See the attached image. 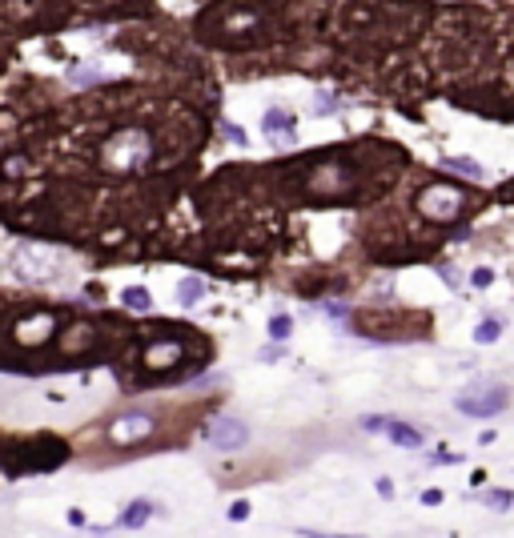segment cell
Masks as SVG:
<instances>
[{
    "mask_svg": "<svg viewBox=\"0 0 514 538\" xmlns=\"http://www.w3.org/2000/svg\"><path fill=\"white\" fill-rule=\"evenodd\" d=\"M209 442H214L217 450H241L250 442V426L238 422V418H217L209 426Z\"/></svg>",
    "mask_w": 514,
    "mask_h": 538,
    "instance_id": "obj_4",
    "label": "cell"
},
{
    "mask_svg": "<svg viewBox=\"0 0 514 538\" xmlns=\"http://www.w3.org/2000/svg\"><path fill=\"white\" fill-rule=\"evenodd\" d=\"M153 418L149 414H125V418H117V426H113V442H137V438H145V434H153Z\"/></svg>",
    "mask_w": 514,
    "mask_h": 538,
    "instance_id": "obj_6",
    "label": "cell"
},
{
    "mask_svg": "<svg viewBox=\"0 0 514 538\" xmlns=\"http://www.w3.org/2000/svg\"><path fill=\"white\" fill-rule=\"evenodd\" d=\"M226 133H229V141H233V145H245V141H250L241 125H226Z\"/></svg>",
    "mask_w": 514,
    "mask_h": 538,
    "instance_id": "obj_20",
    "label": "cell"
},
{
    "mask_svg": "<svg viewBox=\"0 0 514 538\" xmlns=\"http://www.w3.org/2000/svg\"><path fill=\"white\" fill-rule=\"evenodd\" d=\"M386 426H390V418H366V422H362V430L378 434V430H386Z\"/></svg>",
    "mask_w": 514,
    "mask_h": 538,
    "instance_id": "obj_19",
    "label": "cell"
},
{
    "mask_svg": "<svg viewBox=\"0 0 514 538\" xmlns=\"http://www.w3.org/2000/svg\"><path fill=\"white\" fill-rule=\"evenodd\" d=\"M153 514V502H133V506H129L125 514H121V526H133V530H137V526H145V518H149Z\"/></svg>",
    "mask_w": 514,
    "mask_h": 538,
    "instance_id": "obj_13",
    "label": "cell"
},
{
    "mask_svg": "<svg viewBox=\"0 0 514 538\" xmlns=\"http://www.w3.org/2000/svg\"><path fill=\"white\" fill-rule=\"evenodd\" d=\"M442 165H446L450 173H462V177H470V181H482V165L470 161V157H446Z\"/></svg>",
    "mask_w": 514,
    "mask_h": 538,
    "instance_id": "obj_9",
    "label": "cell"
},
{
    "mask_svg": "<svg viewBox=\"0 0 514 538\" xmlns=\"http://www.w3.org/2000/svg\"><path fill=\"white\" fill-rule=\"evenodd\" d=\"M418 209L426 213L430 221H454L466 209V193L458 185H430L418 193Z\"/></svg>",
    "mask_w": 514,
    "mask_h": 538,
    "instance_id": "obj_2",
    "label": "cell"
},
{
    "mask_svg": "<svg viewBox=\"0 0 514 538\" xmlns=\"http://www.w3.org/2000/svg\"><path fill=\"white\" fill-rule=\"evenodd\" d=\"M506 390L502 386H486V390H466V394H458V410L470 414V418H490V414H498L502 406H506Z\"/></svg>",
    "mask_w": 514,
    "mask_h": 538,
    "instance_id": "obj_3",
    "label": "cell"
},
{
    "mask_svg": "<svg viewBox=\"0 0 514 538\" xmlns=\"http://www.w3.org/2000/svg\"><path fill=\"white\" fill-rule=\"evenodd\" d=\"M69 522H73L76 530H81V526H85V514H81V510H69Z\"/></svg>",
    "mask_w": 514,
    "mask_h": 538,
    "instance_id": "obj_25",
    "label": "cell"
},
{
    "mask_svg": "<svg viewBox=\"0 0 514 538\" xmlns=\"http://www.w3.org/2000/svg\"><path fill=\"white\" fill-rule=\"evenodd\" d=\"M121 301H125L129 310H137V313H145L153 305V298H149V289L145 286H129L125 293H121Z\"/></svg>",
    "mask_w": 514,
    "mask_h": 538,
    "instance_id": "obj_12",
    "label": "cell"
},
{
    "mask_svg": "<svg viewBox=\"0 0 514 538\" xmlns=\"http://www.w3.org/2000/svg\"><path fill=\"white\" fill-rule=\"evenodd\" d=\"M265 133H269V141H274L277 149L293 145V117L281 113V109H269L265 113Z\"/></svg>",
    "mask_w": 514,
    "mask_h": 538,
    "instance_id": "obj_7",
    "label": "cell"
},
{
    "mask_svg": "<svg viewBox=\"0 0 514 538\" xmlns=\"http://www.w3.org/2000/svg\"><path fill=\"white\" fill-rule=\"evenodd\" d=\"M181 350H185L181 341H165V346H153V350L145 353V366H149V370H165V366H173L177 358H181Z\"/></svg>",
    "mask_w": 514,
    "mask_h": 538,
    "instance_id": "obj_8",
    "label": "cell"
},
{
    "mask_svg": "<svg viewBox=\"0 0 514 538\" xmlns=\"http://www.w3.org/2000/svg\"><path fill=\"white\" fill-rule=\"evenodd\" d=\"M52 334H57V317H52V313H37V317H25V322L13 329V338L21 341V346H45Z\"/></svg>",
    "mask_w": 514,
    "mask_h": 538,
    "instance_id": "obj_5",
    "label": "cell"
},
{
    "mask_svg": "<svg viewBox=\"0 0 514 538\" xmlns=\"http://www.w3.org/2000/svg\"><path fill=\"white\" fill-rule=\"evenodd\" d=\"M470 281H474L478 289H486L490 281H494V274H490V269H474V274H470Z\"/></svg>",
    "mask_w": 514,
    "mask_h": 538,
    "instance_id": "obj_18",
    "label": "cell"
},
{
    "mask_svg": "<svg viewBox=\"0 0 514 538\" xmlns=\"http://www.w3.org/2000/svg\"><path fill=\"white\" fill-rule=\"evenodd\" d=\"M482 502H486L490 510H506V506H510V494H482Z\"/></svg>",
    "mask_w": 514,
    "mask_h": 538,
    "instance_id": "obj_16",
    "label": "cell"
},
{
    "mask_svg": "<svg viewBox=\"0 0 514 538\" xmlns=\"http://www.w3.org/2000/svg\"><path fill=\"white\" fill-rule=\"evenodd\" d=\"M422 502H426V506H438V502H442V490H426V494H422Z\"/></svg>",
    "mask_w": 514,
    "mask_h": 538,
    "instance_id": "obj_23",
    "label": "cell"
},
{
    "mask_svg": "<svg viewBox=\"0 0 514 538\" xmlns=\"http://www.w3.org/2000/svg\"><path fill=\"white\" fill-rule=\"evenodd\" d=\"M378 494H382V498H394V482H390V478H382V482H378Z\"/></svg>",
    "mask_w": 514,
    "mask_h": 538,
    "instance_id": "obj_22",
    "label": "cell"
},
{
    "mask_svg": "<svg viewBox=\"0 0 514 538\" xmlns=\"http://www.w3.org/2000/svg\"><path fill=\"white\" fill-rule=\"evenodd\" d=\"M201 293H205V281H201V277H185V281H181V289H177V298H181V305H197L201 301Z\"/></svg>",
    "mask_w": 514,
    "mask_h": 538,
    "instance_id": "obj_11",
    "label": "cell"
},
{
    "mask_svg": "<svg viewBox=\"0 0 514 538\" xmlns=\"http://www.w3.org/2000/svg\"><path fill=\"white\" fill-rule=\"evenodd\" d=\"M386 434H390V442H398V446H422V434L410 430V426H402V422H390Z\"/></svg>",
    "mask_w": 514,
    "mask_h": 538,
    "instance_id": "obj_10",
    "label": "cell"
},
{
    "mask_svg": "<svg viewBox=\"0 0 514 538\" xmlns=\"http://www.w3.org/2000/svg\"><path fill=\"white\" fill-rule=\"evenodd\" d=\"M97 161L105 173H137L153 161V137L145 129H117L100 141Z\"/></svg>",
    "mask_w": 514,
    "mask_h": 538,
    "instance_id": "obj_1",
    "label": "cell"
},
{
    "mask_svg": "<svg viewBox=\"0 0 514 538\" xmlns=\"http://www.w3.org/2000/svg\"><path fill=\"white\" fill-rule=\"evenodd\" d=\"M289 329H293V322H289L286 313H277L274 322H269V338H274V341H286V338H289Z\"/></svg>",
    "mask_w": 514,
    "mask_h": 538,
    "instance_id": "obj_15",
    "label": "cell"
},
{
    "mask_svg": "<svg viewBox=\"0 0 514 538\" xmlns=\"http://www.w3.org/2000/svg\"><path fill=\"white\" fill-rule=\"evenodd\" d=\"M434 462H438V466H450V462H458V454H446V450H442V454H434Z\"/></svg>",
    "mask_w": 514,
    "mask_h": 538,
    "instance_id": "obj_24",
    "label": "cell"
},
{
    "mask_svg": "<svg viewBox=\"0 0 514 538\" xmlns=\"http://www.w3.org/2000/svg\"><path fill=\"white\" fill-rule=\"evenodd\" d=\"M334 109H338V105H334L329 93H326V97H317V113H334Z\"/></svg>",
    "mask_w": 514,
    "mask_h": 538,
    "instance_id": "obj_21",
    "label": "cell"
},
{
    "mask_svg": "<svg viewBox=\"0 0 514 538\" xmlns=\"http://www.w3.org/2000/svg\"><path fill=\"white\" fill-rule=\"evenodd\" d=\"M229 518H233V522H245V518H250V502H233V506H229Z\"/></svg>",
    "mask_w": 514,
    "mask_h": 538,
    "instance_id": "obj_17",
    "label": "cell"
},
{
    "mask_svg": "<svg viewBox=\"0 0 514 538\" xmlns=\"http://www.w3.org/2000/svg\"><path fill=\"white\" fill-rule=\"evenodd\" d=\"M498 338H502V322H498V317H486V322L474 329V341H478V346H490V341H498Z\"/></svg>",
    "mask_w": 514,
    "mask_h": 538,
    "instance_id": "obj_14",
    "label": "cell"
}]
</instances>
